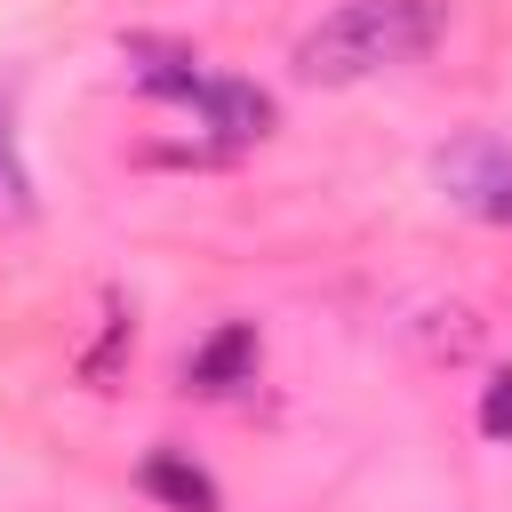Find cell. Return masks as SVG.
<instances>
[{
	"mask_svg": "<svg viewBox=\"0 0 512 512\" xmlns=\"http://www.w3.org/2000/svg\"><path fill=\"white\" fill-rule=\"evenodd\" d=\"M440 32H448V8L440 0H344L336 16H320L296 40V72L312 88H344V80L416 64Z\"/></svg>",
	"mask_w": 512,
	"mask_h": 512,
	"instance_id": "1",
	"label": "cell"
},
{
	"mask_svg": "<svg viewBox=\"0 0 512 512\" xmlns=\"http://www.w3.org/2000/svg\"><path fill=\"white\" fill-rule=\"evenodd\" d=\"M432 168H440V192H448L464 216L512 232V144H504V136H456Z\"/></svg>",
	"mask_w": 512,
	"mask_h": 512,
	"instance_id": "2",
	"label": "cell"
},
{
	"mask_svg": "<svg viewBox=\"0 0 512 512\" xmlns=\"http://www.w3.org/2000/svg\"><path fill=\"white\" fill-rule=\"evenodd\" d=\"M184 112H200V128H216L224 152H232V144H256V136L272 128V96H264L256 80H232V72H200L192 96H184Z\"/></svg>",
	"mask_w": 512,
	"mask_h": 512,
	"instance_id": "3",
	"label": "cell"
},
{
	"mask_svg": "<svg viewBox=\"0 0 512 512\" xmlns=\"http://www.w3.org/2000/svg\"><path fill=\"white\" fill-rule=\"evenodd\" d=\"M256 352H264V336H256V320H224L216 336H200L192 344V360H184V384L192 392H240L248 376H256Z\"/></svg>",
	"mask_w": 512,
	"mask_h": 512,
	"instance_id": "4",
	"label": "cell"
},
{
	"mask_svg": "<svg viewBox=\"0 0 512 512\" xmlns=\"http://www.w3.org/2000/svg\"><path fill=\"white\" fill-rule=\"evenodd\" d=\"M120 64H128V80H136L144 96H160V104H184L192 80H200V56H192L184 40H152V32H128V40H120Z\"/></svg>",
	"mask_w": 512,
	"mask_h": 512,
	"instance_id": "5",
	"label": "cell"
},
{
	"mask_svg": "<svg viewBox=\"0 0 512 512\" xmlns=\"http://www.w3.org/2000/svg\"><path fill=\"white\" fill-rule=\"evenodd\" d=\"M136 488H144L152 504H168V512H216V480H208L192 456H176V448H152V456L136 464Z\"/></svg>",
	"mask_w": 512,
	"mask_h": 512,
	"instance_id": "6",
	"label": "cell"
},
{
	"mask_svg": "<svg viewBox=\"0 0 512 512\" xmlns=\"http://www.w3.org/2000/svg\"><path fill=\"white\" fill-rule=\"evenodd\" d=\"M32 168H24V144H16V104L0 88V224H32Z\"/></svg>",
	"mask_w": 512,
	"mask_h": 512,
	"instance_id": "7",
	"label": "cell"
},
{
	"mask_svg": "<svg viewBox=\"0 0 512 512\" xmlns=\"http://www.w3.org/2000/svg\"><path fill=\"white\" fill-rule=\"evenodd\" d=\"M120 352H128V312H120V296H112V304H104V336H96V352H80V376H88V384H112Z\"/></svg>",
	"mask_w": 512,
	"mask_h": 512,
	"instance_id": "8",
	"label": "cell"
},
{
	"mask_svg": "<svg viewBox=\"0 0 512 512\" xmlns=\"http://www.w3.org/2000/svg\"><path fill=\"white\" fill-rule=\"evenodd\" d=\"M480 432L488 440H512V368L480 384Z\"/></svg>",
	"mask_w": 512,
	"mask_h": 512,
	"instance_id": "9",
	"label": "cell"
}]
</instances>
